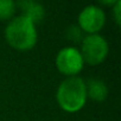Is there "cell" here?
<instances>
[{
  "instance_id": "cell-4",
  "label": "cell",
  "mask_w": 121,
  "mask_h": 121,
  "mask_svg": "<svg viewBox=\"0 0 121 121\" xmlns=\"http://www.w3.org/2000/svg\"><path fill=\"white\" fill-rule=\"evenodd\" d=\"M83 58L80 51L75 48H64L56 57V67L65 76L74 77L83 69Z\"/></svg>"
},
{
  "instance_id": "cell-7",
  "label": "cell",
  "mask_w": 121,
  "mask_h": 121,
  "mask_svg": "<svg viewBox=\"0 0 121 121\" xmlns=\"http://www.w3.org/2000/svg\"><path fill=\"white\" fill-rule=\"evenodd\" d=\"M86 90H87V97H90L91 100H95L97 102L104 101L108 95V89L106 83L95 78L89 80L86 83Z\"/></svg>"
},
{
  "instance_id": "cell-8",
  "label": "cell",
  "mask_w": 121,
  "mask_h": 121,
  "mask_svg": "<svg viewBox=\"0 0 121 121\" xmlns=\"http://www.w3.org/2000/svg\"><path fill=\"white\" fill-rule=\"evenodd\" d=\"M16 4L12 0H0V20H7L14 14Z\"/></svg>"
},
{
  "instance_id": "cell-3",
  "label": "cell",
  "mask_w": 121,
  "mask_h": 121,
  "mask_svg": "<svg viewBox=\"0 0 121 121\" xmlns=\"http://www.w3.org/2000/svg\"><path fill=\"white\" fill-rule=\"evenodd\" d=\"M80 53L83 62L90 65H97L103 62L108 55V43L100 35H88L82 40Z\"/></svg>"
},
{
  "instance_id": "cell-10",
  "label": "cell",
  "mask_w": 121,
  "mask_h": 121,
  "mask_svg": "<svg viewBox=\"0 0 121 121\" xmlns=\"http://www.w3.org/2000/svg\"><path fill=\"white\" fill-rule=\"evenodd\" d=\"M113 11H114V18H115V22H116V24H117V25H120V11H121V1H119V0H117V1L115 3Z\"/></svg>"
},
{
  "instance_id": "cell-1",
  "label": "cell",
  "mask_w": 121,
  "mask_h": 121,
  "mask_svg": "<svg viewBox=\"0 0 121 121\" xmlns=\"http://www.w3.org/2000/svg\"><path fill=\"white\" fill-rule=\"evenodd\" d=\"M87 101L86 82L80 77H68L57 89V102L68 113L81 110Z\"/></svg>"
},
{
  "instance_id": "cell-2",
  "label": "cell",
  "mask_w": 121,
  "mask_h": 121,
  "mask_svg": "<svg viewBox=\"0 0 121 121\" xmlns=\"http://www.w3.org/2000/svg\"><path fill=\"white\" fill-rule=\"evenodd\" d=\"M5 37L13 49L20 51L31 50L37 43L36 26L27 18L23 16L17 17L9 23L5 30Z\"/></svg>"
},
{
  "instance_id": "cell-6",
  "label": "cell",
  "mask_w": 121,
  "mask_h": 121,
  "mask_svg": "<svg viewBox=\"0 0 121 121\" xmlns=\"http://www.w3.org/2000/svg\"><path fill=\"white\" fill-rule=\"evenodd\" d=\"M20 6V10L23 12V17L27 18L30 22H32L35 25L44 18V9L40 4L35 3V1H29V0H24V1L18 3Z\"/></svg>"
},
{
  "instance_id": "cell-5",
  "label": "cell",
  "mask_w": 121,
  "mask_h": 121,
  "mask_svg": "<svg viewBox=\"0 0 121 121\" xmlns=\"http://www.w3.org/2000/svg\"><path fill=\"white\" fill-rule=\"evenodd\" d=\"M106 23L104 12L97 6H87L78 16L80 29L89 35H96Z\"/></svg>"
},
{
  "instance_id": "cell-9",
  "label": "cell",
  "mask_w": 121,
  "mask_h": 121,
  "mask_svg": "<svg viewBox=\"0 0 121 121\" xmlns=\"http://www.w3.org/2000/svg\"><path fill=\"white\" fill-rule=\"evenodd\" d=\"M68 38L71 40H78L81 38V29L77 26H71L68 30Z\"/></svg>"
}]
</instances>
